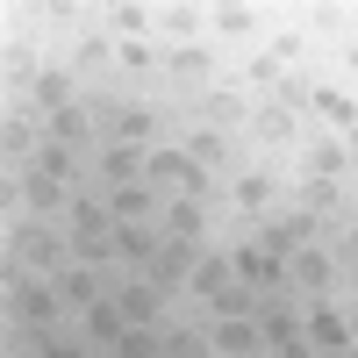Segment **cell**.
Returning <instances> with one entry per match:
<instances>
[{
	"mask_svg": "<svg viewBox=\"0 0 358 358\" xmlns=\"http://www.w3.org/2000/svg\"><path fill=\"white\" fill-rule=\"evenodd\" d=\"M8 258L22 265L29 280H57L65 265H79V236H72V229H57V222L22 215V222L8 229Z\"/></svg>",
	"mask_w": 358,
	"mask_h": 358,
	"instance_id": "1",
	"label": "cell"
},
{
	"mask_svg": "<svg viewBox=\"0 0 358 358\" xmlns=\"http://www.w3.org/2000/svg\"><path fill=\"white\" fill-rule=\"evenodd\" d=\"M143 187L151 194H194V201H208V172L187 158V143H151V151H143Z\"/></svg>",
	"mask_w": 358,
	"mask_h": 358,
	"instance_id": "2",
	"label": "cell"
},
{
	"mask_svg": "<svg viewBox=\"0 0 358 358\" xmlns=\"http://www.w3.org/2000/svg\"><path fill=\"white\" fill-rule=\"evenodd\" d=\"M22 194V208L36 222H50V215H72V201H79V187L72 179H57V172H43V165H22L15 179H8V201Z\"/></svg>",
	"mask_w": 358,
	"mask_h": 358,
	"instance_id": "3",
	"label": "cell"
},
{
	"mask_svg": "<svg viewBox=\"0 0 358 358\" xmlns=\"http://www.w3.org/2000/svg\"><path fill=\"white\" fill-rule=\"evenodd\" d=\"M358 158H351V143L337 129H308L301 136V179H344Z\"/></svg>",
	"mask_w": 358,
	"mask_h": 358,
	"instance_id": "4",
	"label": "cell"
},
{
	"mask_svg": "<svg viewBox=\"0 0 358 358\" xmlns=\"http://www.w3.org/2000/svg\"><path fill=\"white\" fill-rule=\"evenodd\" d=\"M208 344H215V358H265V322L258 315H215Z\"/></svg>",
	"mask_w": 358,
	"mask_h": 358,
	"instance_id": "5",
	"label": "cell"
},
{
	"mask_svg": "<svg viewBox=\"0 0 358 358\" xmlns=\"http://www.w3.org/2000/svg\"><path fill=\"white\" fill-rule=\"evenodd\" d=\"M287 287L308 294V301H330V287H337V258L315 251V244H301V251L287 258Z\"/></svg>",
	"mask_w": 358,
	"mask_h": 358,
	"instance_id": "6",
	"label": "cell"
},
{
	"mask_svg": "<svg viewBox=\"0 0 358 358\" xmlns=\"http://www.w3.org/2000/svg\"><path fill=\"white\" fill-rule=\"evenodd\" d=\"M8 308L22 315V322H36V330H43V322H57V308H65V294H57V280H15L8 287Z\"/></svg>",
	"mask_w": 358,
	"mask_h": 358,
	"instance_id": "7",
	"label": "cell"
},
{
	"mask_svg": "<svg viewBox=\"0 0 358 358\" xmlns=\"http://www.w3.org/2000/svg\"><path fill=\"white\" fill-rule=\"evenodd\" d=\"M115 308H122L129 330H165V294L151 280H122V287H115Z\"/></svg>",
	"mask_w": 358,
	"mask_h": 358,
	"instance_id": "8",
	"label": "cell"
},
{
	"mask_svg": "<svg viewBox=\"0 0 358 358\" xmlns=\"http://www.w3.org/2000/svg\"><path fill=\"white\" fill-rule=\"evenodd\" d=\"M229 280H236V251H208V244H201L194 273H187V301H201V308H208V301H215Z\"/></svg>",
	"mask_w": 358,
	"mask_h": 358,
	"instance_id": "9",
	"label": "cell"
},
{
	"mask_svg": "<svg viewBox=\"0 0 358 358\" xmlns=\"http://www.w3.org/2000/svg\"><path fill=\"white\" fill-rule=\"evenodd\" d=\"M165 72H172L179 86H194V94H215V79H222V65H215V50H208V43L165 50Z\"/></svg>",
	"mask_w": 358,
	"mask_h": 358,
	"instance_id": "10",
	"label": "cell"
},
{
	"mask_svg": "<svg viewBox=\"0 0 358 358\" xmlns=\"http://www.w3.org/2000/svg\"><path fill=\"white\" fill-rule=\"evenodd\" d=\"M208 29H215L222 43H236V50H244L258 29H265V15L251 8V0H222V8H208Z\"/></svg>",
	"mask_w": 358,
	"mask_h": 358,
	"instance_id": "11",
	"label": "cell"
},
{
	"mask_svg": "<svg viewBox=\"0 0 358 358\" xmlns=\"http://www.w3.org/2000/svg\"><path fill=\"white\" fill-rule=\"evenodd\" d=\"M108 244H115V258H129L136 273H143V265L165 251V229H158V222H115V236H108Z\"/></svg>",
	"mask_w": 358,
	"mask_h": 358,
	"instance_id": "12",
	"label": "cell"
},
{
	"mask_svg": "<svg viewBox=\"0 0 358 358\" xmlns=\"http://www.w3.org/2000/svg\"><path fill=\"white\" fill-rule=\"evenodd\" d=\"M101 201H108L115 222H158V215H165V194H151L143 179H136V187H108Z\"/></svg>",
	"mask_w": 358,
	"mask_h": 358,
	"instance_id": "13",
	"label": "cell"
},
{
	"mask_svg": "<svg viewBox=\"0 0 358 358\" xmlns=\"http://www.w3.org/2000/svg\"><path fill=\"white\" fill-rule=\"evenodd\" d=\"M43 143H57V151H86V143H94V115H86L79 101L57 108V115H43Z\"/></svg>",
	"mask_w": 358,
	"mask_h": 358,
	"instance_id": "14",
	"label": "cell"
},
{
	"mask_svg": "<svg viewBox=\"0 0 358 358\" xmlns=\"http://www.w3.org/2000/svg\"><path fill=\"white\" fill-rule=\"evenodd\" d=\"M201 29H208V8H194V0H165L158 8V36H172V50L201 43Z\"/></svg>",
	"mask_w": 358,
	"mask_h": 358,
	"instance_id": "15",
	"label": "cell"
},
{
	"mask_svg": "<svg viewBox=\"0 0 358 358\" xmlns=\"http://www.w3.org/2000/svg\"><path fill=\"white\" fill-rule=\"evenodd\" d=\"M65 229L79 236V244H108V236H115V215H108V201H101V194H79V201H72V215H65Z\"/></svg>",
	"mask_w": 358,
	"mask_h": 358,
	"instance_id": "16",
	"label": "cell"
},
{
	"mask_svg": "<svg viewBox=\"0 0 358 358\" xmlns=\"http://www.w3.org/2000/svg\"><path fill=\"white\" fill-rule=\"evenodd\" d=\"M158 229H165V236H179V244H201V229H208V201L172 194V201H165V215H158Z\"/></svg>",
	"mask_w": 358,
	"mask_h": 358,
	"instance_id": "17",
	"label": "cell"
},
{
	"mask_svg": "<svg viewBox=\"0 0 358 358\" xmlns=\"http://www.w3.org/2000/svg\"><path fill=\"white\" fill-rule=\"evenodd\" d=\"M308 344H315V351H330V358H344V351H351V330H344V308L315 301V308H308Z\"/></svg>",
	"mask_w": 358,
	"mask_h": 358,
	"instance_id": "18",
	"label": "cell"
},
{
	"mask_svg": "<svg viewBox=\"0 0 358 358\" xmlns=\"http://www.w3.org/2000/svg\"><path fill=\"white\" fill-rule=\"evenodd\" d=\"M251 136H258V143H301L308 129H301V115H287V108H273V101H258V108H251Z\"/></svg>",
	"mask_w": 358,
	"mask_h": 358,
	"instance_id": "19",
	"label": "cell"
},
{
	"mask_svg": "<svg viewBox=\"0 0 358 358\" xmlns=\"http://www.w3.org/2000/svg\"><path fill=\"white\" fill-rule=\"evenodd\" d=\"M273 194H280V179L265 172V165H251V172H236V208H244L251 222H265V208H273Z\"/></svg>",
	"mask_w": 358,
	"mask_h": 358,
	"instance_id": "20",
	"label": "cell"
},
{
	"mask_svg": "<svg viewBox=\"0 0 358 358\" xmlns=\"http://www.w3.org/2000/svg\"><path fill=\"white\" fill-rule=\"evenodd\" d=\"M79 330H86V344H108L115 351V337H122L129 322H122V308H115V294H101L94 308H79Z\"/></svg>",
	"mask_w": 358,
	"mask_h": 358,
	"instance_id": "21",
	"label": "cell"
},
{
	"mask_svg": "<svg viewBox=\"0 0 358 358\" xmlns=\"http://www.w3.org/2000/svg\"><path fill=\"white\" fill-rule=\"evenodd\" d=\"M29 101H36V115L72 108V72H65V65H43L36 79H29Z\"/></svg>",
	"mask_w": 358,
	"mask_h": 358,
	"instance_id": "22",
	"label": "cell"
},
{
	"mask_svg": "<svg viewBox=\"0 0 358 358\" xmlns=\"http://www.w3.org/2000/svg\"><path fill=\"white\" fill-rule=\"evenodd\" d=\"M143 179V151L136 143H108L101 151V187H136Z\"/></svg>",
	"mask_w": 358,
	"mask_h": 358,
	"instance_id": "23",
	"label": "cell"
},
{
	"mask_svg": "<svg viewBox=\"0 0 358 358\" xmlns=\"http://www.w3.org/2000/svg\"><path fill=\"white\" fill-rule=\"evenodd\" d=\"M57 294H65V308H94L101 301V265H65V273H57Z\"/></svg>",
	"mask_w": 358,
	"mask_h": 358,
	"instance_id": "24",
	"label": "cell"
},
{
	"mask_svg": "<svg viewBox=\"0 0 358 358\" xmlns=\"http://www.w3.org/2000/svg\"><path fill=\"white\" fill-rule=\"evenodd\" d=\"M108 22H115V36H122V43H143V36L158 29V8H143V0H115Z\"/></svg>",
	"mask_w": 358,
	"mask_h": 358,
	"instance_id": "25",
	"label": "cell"
},
{
	"mask_svg": "<svg viewBox=\"0 0 358 358\" xmlns=\"http://www.w3.org/2000/svg\"><path fill=\"white\" fill-rule=\"evenodd\" d=\"M187 158L201 165V172H215V165H229V129H187Z\"/></svg>",
	"mask_w": 358,
	"mask_h": 358,
	"instance_id": "26",
	"label": "cell"
},
{
	"mask_svg": "<svg viewBox=\"0 0 358 358\" xmlns=\"http://www.w3.org/2000/svg\"><path fill=\"white\" fill-rule=\"evenodd\" d=\"M151 136H158V115L143 108V101L115 115V143H136V151H151Z\"/></svg>",
	"mask_w": 358,
	"mask_h": 358,
	"instance_id": "27",
	"label": "cell"
},
{
	"mask_svg": "<svg viewBox=\"0 0 358 358\" xmlns=\"http://www.w3.org/2000/svg\"><path fill=\"white\" fill-rule=\"evenodd\" d=\"M108 65H122V43H108V36H79L72 43V72H108Z\"/></svg>",
	"mask_w": 358,
	"mask_h": 358,
	"instance_id": "28",
	"label": "cell"
},
{
	"mask_svg": "<svg viewBox=\"0 0 358 358\" xmlns=\"http://www.w3.org/2000/svg\"><path fill=\"white\" fill-rule=\"evenodd\" d=\"M258 308H265V294H258L251 280H229L215 301H208V315H258Z\"/></svg>",
	"mask_w": 358,
	"mask_h": 358,
	"instance_id": "29",
	"label": "cell"
},
{
	"mask_svg": "<svg viewBox=\"0 0 358 358\" xmlns=\"http://www.w3.org/2000/svg\"><path fill=\"white\" fill-rule=\"evenodd\" d=\"M344 208V179H301V215H337Z\"/></svg>",
	"mask_w": 358,
	"mask_h": 358,
	"instance_id": "30",
	"label": "cell"
},
{
	"mask_svg": "<svg viewBox=\"0 0 358 358\" xmlns=\"http://www.w3.org/2000/svg\"><path fill=\"white\" fill-rule=\"evenodd\" d=\"M287 79V65L273 50H244V86H258V94H273V86Z\"/></svg>",
	"mask_w": 358,
	"mask_h": 358,
	"instance_id": "31",
	"label": "cell"
},
{
	"mask_svg": "<svg viewBox=\"0 0 358 358\" xmlns=\"http://www.w3.org/2000/svg\"><path fill=\"white\" fill-rule=\"evenodd\" d=\"M108 358H165V330H122Z\"/></svg>",
	"mask_w": 358,
	"mask_h": 358,
	"instance_id": "32",
	"label": "cell"
},
{
	"mask_svg": "<svg viewBox=\"0 0 358 358\" xmlns=\"http://www.w3.org/2000/svg\"><path fill=\"white\" fill-rule=\"evenodd\" d=\"M165 358H215L208 330H165Z\"/></svg>",
	"mask_w": 358,
	"mask_h": 358,
	"instance_id": "33",
	"label": "cell"
},
{
	"mask_svg": "<svg viewBox=\"0 0 358 358\" xmlns=\"http://www.w3.org/2000/svg\"><path fill=\"white\" fill-rule=\"evenodd\" d=\"M151 65H165L151 43H122V72H151Z\"/></svg>",
	"mask_w": 358,
	"mask_h": 358,
	"instance_id": "34",
	"label": "cell"
},
{
	"mask_svg": "<svg viewBox=\"0 0 358 358\" xmlns=\"http://www.w3.org/2000/svg\"><path fill=\"white\" fill-rule=\"evenodd\" d=\"M344 258H351V265H358V215H351V222H344Z\"/></svg>",
	"mask_w": 358,
	"mask_h": 358,
	"instance_id": "35",
	"label": "cell"
},
{
	"mask_svg": "<svg viewBox=\"0 0 358 358\" xmlns=\"http://www.w3.org/2000/svg\"><path fill=\"white\" fill-rule=\"evenodd\" d=\"M344 330H351V344H358V301H351V308H344Z\"/></svg>",
	"mask_w": 358,
	"mask_h": 358,
	"instance_id": "36",
	"label": "cell"
},
{
	"mask_svg": "<svg viewBox=\"0 0 358 358\" xmlns=\"http://www.w3.org/2000/svg\"><path fill=\"white\" fill-rule=\"evenodd\" d=\"M344 65H351V79H358V43H351V50H344Z\"/></svg>",
	"mask_w": 358,
	"mask_h": 358,
	"instance_id": "37",
	"label": "cell"
}]
</instances>
